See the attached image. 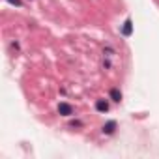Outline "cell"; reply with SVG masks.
Masks as SVG:
<instances>
[{"label":"cell","mask_w":159,"mask_h":159,"mask_svg":"<svg viewBox=\"0 0 159 159\" xmlns=\"http://www.w3.org/2000/svg\"><path fill=\"white\" fill-rule=\"evenodd\" d=\"M111 99H112V101H116V103H118V101H120V99H122V92H120V90H118V88H112V90H111Z\"/></svg>","instance_id":"3957f363"},{"label":"cell","mask_w":159,"mask_h":159,"mask_svg":"<svg viewBox=\"0 0 159 159\" xmlns=\"http://www.w3.org/2000/svg\"><path fill=\"white\" fill-rule=\"evenodd\" d=\"M10 4H13V6H17V8H21L23 4H21V0H8Z\"/></svg>","instance_id":"8992f818"},{"label":"cell","mask_w":159,"mask_h":159,"mask_svg":"<svg viewBox=\"0 0 159 159\" xmlns=\"http://www.w3.org/2000/svg\"><path fill=\"white\" fill-rule=\"evenodd\" d=\"M96 109H98L99 112H107V111H109V105H107V101H103V99H99V101L96 103Z\"/></svg>","instance_id":"277c9868"},{"label":"cell","mask_w":159,"mask_h":159,"mask_svg":"<svg viewBox=\"0 0 159 159\" xmlns=\"http://www.w3.org/2000/svg\"><path fill=\"white\" fill-rule=\"evenodd\" d=\"M58 112H60L62 116H69V114H73V107H71L69 103H60V105H58Z\"/></svg>","instance_id":"6da1fadb"},{"label":"cell","mask_w":159,"mask_h":159,"mask_svg":"<svg viewBox=\"0 0 159 159\" xmlns=\"http://www.w3.org/2000/svg\"><path fill=\"white\" fill-rule=\"evenodd\" d=\"M124 36H131V21L127 19L125 25H124Z\"/></svg>","instance_id":"5b68a950"},{"label":"cell","mask_w":159,"mask_h":159,"mask_svg":"<svg viewBox=\"0 0 159 159\" xmlns=\"http://www.w3.org/2000/svg\"><path fill=\"white\" fill-rule=\"evenodd\" d=\"M114 129H116V122H114V120H111V122H107V124H105V127H103V131H105L107 135H111V133H114Z\"/></svg>","instance_id":"7a4b0ae2"}]
</instances>
